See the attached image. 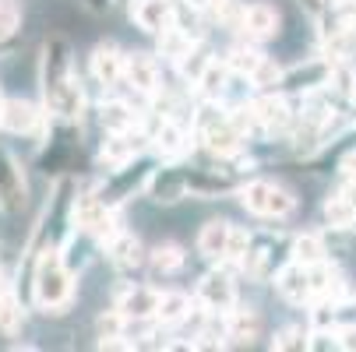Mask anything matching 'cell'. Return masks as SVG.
<instances>
[{
	"instance_id": "6da1fadb",
	"label": "cell",
	"mask_w": 356,
	"mask_h": 352,
	"mask_svg": "<svg viewBox=\"0 0 356 352\" xmlns=\"http://www.w3.org/2000/svg\"><path fill=\"white\" fill-rule=\"evenodd\" d=\"M42 95L46 110L60 120L81 113V88L71 78V46L64 39H49L42 49Z\"/></svg>"
},
{
	"instance_id": "7a4b0ae2",
	"label": "cell",
	"mask_w": 356,
	"mask_h": 352,
	"mask_svg": "<svg viewBox=\"0 0 356 352\" xmlns=\"http://www.w3.org/2000/svg\"><path fill=\"white\" fill-rule=\"evenodd\" d=\"M32 296H35V303L46 310V314H60L67 303H71V296H74V278L71 271L64 268L60 254L57 250H46L39 268H35V278H32Z\"/></svg>"
},
{
	"instance_id": "3957f363",
	"label": "cell",
	"mask_w": 356,
	"mask_h": 352,
	"mask_svg": "<svg viewBox=\"0 0 356 352\" xmlns=\"http://www.w3.org/2000/svg\"><path fill=\"white\" fill-rule=\"evenodd\" d=\"M240 201H243V208L254 212V215H261V219H286L293 208H296V197L272 183V180H254L240 190Z\"/></svg>"
},
{
	"instance_id": "277c9868",
	"label": "cell",
	"mask_w": 356,
	"mask_h": 352,
	"mask_svg": "<svg viewBox=\"0 0 356 352\" xmlns=\"http://www.w3.org/2000/svg\"><path fill=\"white\" fill-rule=\"evenodd\" d=\"M197 299H201V307H205L209 314H229L236 307V285L226 271H209L205 278H201L197 285Z\"/></svg>"
},
{
	"instance_id": "5b68a950",
	"label": "cell",
	"mask_w": 356,
	"mask_h": 352,
	"mask_svg": "<svg viewBox=\"0 0 356 352\" xmlns=\"http://www.w3.org/2000/svg\"><path fill=\"white\" fill-rule=\"evenodd\" d=\"M134 22L148 35H163L166 28L177 25V8L170 0H138L134 4Z\"/></svg>"
},
{
	"instance_id": "8992f818",
	"label": "cell",
	"mask_w": 356,
	"mask_h": 352,
	"mask_svg": "<svg viewBox=\"0 0 356 352\" xmlns=\"http://www.w3.org/2000/svg\"><path fill=\"white\" fill-rule=\"evenodd\" d=\"M22 205H25V176L8 152H0V208L22 212Z\"/></svg>"
},
{
	"instance_id": "52a82bcc",
	"label": "cell",
	"mask_w": 356,
	"mask_h": 352,
	"mask_svg": "<svg viewBox=\"0 0 356 352\" xmlns=\"http://www.w3.org/2000/svg\"><path fill=\"white\" fill-rule=\"evenodd\" d=\"M159 299H163V292H156V289L131 285V289H124L117 296V310L127 314L131 321H148V317L159 314Z\"/></svg>"
},
{
	"instance_id": "ba28073f",
	"label": "cell",
	"mask_w": 356,
	"mask_h": 352,
	"mask_svg": "<svg viewBox=\"0 0 356 352\" xmlns=\"http://www.w3.org/2000/svg\"><path fill=\"white\" fill-rule=\"evenodd\" d=\"M141 134H131V131H113L106 141H103V152H99V162L110 166V169H120L127 166L138 152H141Z\"/></svg>"
},
{
	"instance_id": "9c48e42d",
	"label": "cell",
	"mask_w": 356,
	"mask_h": 352,
	"mask_svg": "<svg viewBox=\"0 0 356 352\" xmlns=\"http://www.w3.org/2000/svg\"><path fill=\"white\" fill-rule=\"evenodd\" d=\"M275 289L282 292V299H289V303H307L311 296V268L300 265V261H289L279 275H275Z\"/></svg>"
},
{
	"instance_id": "30bf717a",
	"label": "cell",
	"mask_w": 356,
	"mask_h": 352,
	"mask_svg": "<svg viewBox=\"0 0 356 352\" xmlns=\"http://www.w3.org/2000/svg\"><path fill=\"white\" fill-rule=\"evenodd\" d=\"M124 67H127V57L120 53L117 46H95V53H92V74H95V81L99 85H106V88H113V85H120L124 81Z\"/></svg>"
},
{
	"instance_id": "8fae6325",
	"label": "cell",
	"mask_w": 356,
	"mask_h": 352,
	"mask_svg": "<svg viewBox=\"0 0 356 352\" xmlns=\"http://www.w3.org/2000/svg\"><path fill=\"white\" fill-rule=\"evenodd\" d=\"M74 222L85 229V233H95V236H113V215H110V205L99 197H85L81 205L74 208Z\"/></svg>"
},
{
	"instance_id": "7c38bea8",
	"label": "cell",
	"mask_w": 356,
	"mask_h": 352,
	"mask_svg": "<svg viewBox=\"0 0 356 352\" xmlns=\"http://www.w3.org/2000/svg\"><path fill=\"white\" fill-rule=\"evenodd\" d=\"M243 35L250 39H268L279 32V11L272 4H265V0H258V4L243 8V22H240Z\"/></svg>"
},
{
	"instance_id": "4fadbf2b",
	"label": "cell",
	"mask_w": 356,
	"mask_h": 352,
	"mask_svg": "<svg viewBox=\"0 0 356 352\" xmlns=\"http://www.w3.org/2000/svg\"><path fill=\"white\" fill-rule=\"evenodd\" d=\"M124 78H127V85L134 92L152 95V92L159 88V64L152 60L148 53H131L127 57V67H124Z\"/></svg>"
},
{
	"instance_id": "5bb4252c",
	"label": "cell",
	"mask_w": 356,
	"mask_h": 352,
	"mask_svg": "<svg viewBox=\"0 0 356 352\" xmlns=\"http://www.w3.org/2000/svg\"><path fill=\"white\" fill-rule=\"evenodd\" d=\"M325 222L335 226V229H349L356 222V180H349L325 205Z\"/></svg>"
},
{
	"instance_id": "9a60e30c",
	"label": "cell",
	"mask_w": 356,
	"mask_h": 352,
	"mask_svg": "<svg viewBox=\"0 0 356 352\" xmlns=\"http://www.w3.org/2000/svg\"><path fill=\"white\" fill-rule=\"evenodd\" d=\"M0 127L11 131V134H32V131L39 127V110H35L32 103H25V99H8Z\"/></svg>"
},
{
	"instance_id": "2e32d148",
	"label": "cell",
	"mask_w": 356,
	"mask_h": 352,
	"mask_svg": "<svg viewBox=\"0 0 356 352\" xmlns=\"http://www.w3.org/2000/svg\"><path fill=\"white\" fill-rule=\"evenodd\" d=\"M250 110H254V117H258V127H265V131H282L289 124V106H286L282 95H261V99H254Z\"/></svg>"
},
{
	"instance_id": "e0dca14e",
	"label": "cell",
	"mask_w": 356,
	"mask_h": 352,
	"mask_svg": "<svg viewBox=\"0 0 356 352\" xmlns=\"http://www.w3.org/2000/svg\"><path fill=\"white\" fill-rule=\"evenodd\" d=\"M106 254H110V261H113L117 268H138V265L145 261L141 243H138V236H131V233H113V236H106Z\"/></svg>"
},
{
	"instance_id": "ac0fdd59",
	"label": "cell",
	"mask_w": 356,
	"mask_h": 352,
	"mask_svg": "<svg viewBox=\"0 0 356 352\" xmlns=\"http://www.w3.org/2000/svg\"><path fill=\"white\" fill-rule=\"evenodd\" d=\"M229 233H233V226H229V222H222V219H212L205 229H201V236H197V250H201L205 258H219V261H226Z\"/></svg>"
},
{
	"instance_id": "d6986e66",
	"label": "cell",
	"mask_w": 356,
	"mask_h": 352,
	"mask_svg": "<svg viewBox=\"0 0 356 352\" xmlns=\"http://www.w3.org/2000/svg\"><path fill=\"white\" fill-rule=\"evenodd\" d=\"M187 176L177 173V169H159L156 176H152V197L163 201V205H173V201H180L187 194Z\"/></svg>"
},
{
	"instance_id": "ffe728a7",
	"label": "cell",
	"mask_w": 356,
	"mask_h": 352,
	"mask_svg": "<svg viewBox=\"0 0 356 352\" xmlns=\"http://www.w3.org/2000/svg\"><path fill=\"white\" fill-rule=\"evenodd\" d=\"M325 81H332V64H325V60H314V64H307V67H293L289 74H282V85H289V88H318V85H325Z\"/></svg>"
},
{
	"instance_id": "44dd1931",
	"label": "cell",
	"mask_w": 356,
	"mask_h": 352,
	"mask_svg": "<svg viewBox=\"0 0 356 352\" xmlns=\"http://www.w3.org/2000/svg\"><path fill=\"white\" fill-rule=\"evenodd\" d=\"M99 120H103L106 134L113 131H134V110L127 103H120V99H113V103H103V110H99Z\"/></svg>"
},
{
	"instance_id": "7402d4cb",
	"label": "cell",
	"mask_w": 356,
	"mask_h": 352,
	"mask_svg": "<svg viewBox=\"0 0 356 352\" xmlns=\"http://www.w3.org/2000/svg\"><path fill=\"white\" fill-rule=\"evenodd\" d=\"M226 78H229V64L212 60V64L205 67V74L197 78L201 95H205V99H222V95H226Z\"/></svg>"
},
{
	"instance_id": "603a6c76",
	"label": "cell",
	"mask_w": 356,
	"mask_h": 352,
	"mask_svg": "<svg viewBox=\"0 0 356 352\" xmlns=\"http://www.w3.org/2000/svg\"><path fill=\"white\" fill-rule=\"evenodd\" d=\"M293 261H300V265H318V261H325V240L318 236V233H303V236H296V243H293Z\"/></svg>"
},
{
	"instance_id": "cb8c5ba5",
	"label": "cell",
	"mask_w": 356,
	"mask_h": 352,
	"mask_svg": "<svg viewBox=\"0 0 356 352\" xmlns=\"http://www.w3.org/2000/svg\"><path fill=\"white\" fill-rule=\"evenodd\" d=\"M156 144L163 148L166 156H180L184 148H187V131H184L177 120L166 117V120L159 124V131H156Z\"/></svg>"
},
{
	"instance_id": "d4e9b609",
	"label": "cell",
	"mask_w": 356,
	"mask_h": 352,
	"mask_svg": "<svg viewBox=\"0 0 356 352\" xmlns=\"http://www.w3.org/2000/svg\"><path fill=\"white\" fill-rule=\"evenodd\" d=\"M148 265H152V271H156V275H173V271L184 268V250L173 246V243H163V246L152 250Z\"/></svg>"
},
{
	"instance_id": "484cf974",
	"label": "cell",
	"mask_w": 356,
	"mask_h": 352,
	"mask_svg": "<svg viewBox=\"0 0 356 352\" xmlns=\"http://www.w3.org/2000/svg\"><path fill=\"white\" fill-rule=\"evenodd\" d=\"M187 314H191V299L184 292H163L159 314H156L163 324H180V321H187Z\"/></svg>"
},
{
	"instance_id": "4316f807",
	"label": "cell",
	"mask_w": 356,
	"mask_h": 352,
	"mask_svg": "<svg viewBox=\"0 0 356 352\" xmlns=\"http://www.w3.org/2000/svg\"><path fill=\"white\" fill-rule=\"evenodd\" d=\"M0 331L4 335H18L22 331V303L11 289L0 292Z\"/></svg>"
},
{
	"instance_id": "83f0119b",
	"label": "cell",
	"mask_w": 356,
	"mask_h": 352,
	"mask_svg": "<svg viewBox=\"0 0 356 352\" xmlns=\"http://www.w3.org/2000/svg\"><path fill=\"white\" fill-rule=\"evenodd\" d=\"M226 335L236 338V342H250L254 335H258V321H254V314H247V310H229L226 314Z\"/></svg>"
},
{
	"instance_id": "f1b7e54d",
	"label": "cell",
	"mask_w": 356,
	"mask_h": 352,
	"mask_svg": "<svg viewBox=\"0 0 356 352\" xmlns=\"http://www.w3.org/2000/svg\"><path fill=\"white\" fill-rule=\"evenodd\" d=\"M254 88H261V92H272L275 85H282V67L272 60V57H265L258 67H254V74L247 78Z\"/></svg>"
},
{
	"instance_id": "f546056e",
	"label": "cell",
	"mask_w": 356,
	"mask_h": 352,
	"mask_svg": "<svg viewBox=\"0 0 356 352\" xmlns=\"http://www.w3.org/2000/svg\"><path fill=\"white\" fill-rule=\"evenodd\" d=\"M261 60H265V57L258 53V49H250V46H236L233 53H229V60H226V64H229V67H233L236 74L250 78V74H254V67H258Z\"/></svg>"
},
{
	"instance_id": "4dcf8cb0",
	"label": "cell",
	"mask_w": 356,
	"mask_h": 352,
	"mask_svg": "<svg viewBox=\"0 0 356 352\" xmlns=\"http://www.w3.org/2000/svg\"><path fill=\"white\" fill-rule=\"evenodd\" d=\"M22 25V8H18V0H0V42L11 39Z\"/></svg>"
},
{
	"instance_id": "1f68e13d",
	"label": "cell",
	"mask_w": 356,
	"mask_h": 352,
	"mask_svg": "<svg viewBox=\"0 0 356 352\" xmlns=\"http://www.w3.org/2000/svg\"><path fill=\"white\" fill-rule=\"evenodd\" d=\"M332 85L342 95H356V71L349 67V60H332Z\"/></svg>"
},
{
	"instance_id": "d6a6232c",
	"label": "cell",
	"mask_w": 356,
	"mask_h": 352,
	"mask_svg": "<svg viewBox=\"0 0 356 352\" xmlns=\"http://www.w3.org/2000/svg\"><path fill=\"white\" fill-rule=\"evenodd\" d=\"M209 64H212V57H209V53H205V49H201V46H194L191 53H187V57L180 60V71H184V74H187V78H191V81L197 85V78L205 74V67H209Z\"/></svg>"
},
{
	"instance_id": "836d02e7",
	"label": "cell",
	"mask_w": 356,
	"mask_h": 352,
	"mask_svg": "<svg viewBox=\"0 0 356 352\" xmlns=\"http://www.w3.org/2000/svg\"><path fill=\"white\" fill-rule=\"evenodd\" d=\"M247 250H250L247 229L233 226V233H229V246H226V261H240V265H243V258H247Z\"/></svg>"
},
{
	"instance_id": "e575fe53",
	"label": "cell",
	"mask_w": 356,
	"mask_h": 352,
	"mask_svg": "<svg viewBox=\"0 0 356 352\" xmlns=\"http://www.w3.org/2000/svg\"><path fill=\"white\" fill-rule=\"evenodd\" d=\"M272 345H275V349H307V335H300V331H282V335H275Z\"/></svg>"
},
{
	"instance_id": "d590c367",
	"label": "cell",
	"mask_w": 356,
	"mask_h": 352,
	"mask_svg": "<svg viewBox=\"0 0 356 352\" xmlns=\"http://www.w3.org/2000/svg\"><path fill=\"white\" fill-rule=\"evenodd\" d=\"M339 349H349V352H356V324H349V328H339Z\"/></svg>"
},
{
	"instance_id": "8d00e7d4",
	"label": "cell",
	"mask_w": 356,
	"mask_h": 352,
	"mask_svg": "<svg viewBox=\"0 0 356 352\" xmlns=\"http://www.w3.org/2000/svg\"><path fill=\"white\" fill-rule=\"evenodd\" d=\"M194 4H201V8H216V4H222V0H194Z\"/></svg>"
},
{
	"instance_id": "74e56055",
	"label": "cell",
	"mask_w": 356,
	"mask_h": 352,
	"mask_svg": "<svg viewBox=\"0 0 356 352\" xmlns=\"http://www.w3.org/2000/svg\"><path fill=\"white\" fill-rule=\"evenodd\" d=\"M8 289V282H4V271H0V292H4Z\"/></svg>"
},
{
	"instance_id": "f35d334b",
	"label": "cell",
	"mask_w": 356,
	"mask_h": 352,
	"mask_svg": "<svg viewBox=\"0 0 356 352\" xmlns=\"http://www.w3.org/2000/svg\"><path fill=\"white\" fill-rule=\"evenodd\" d=\"M0 120H4V95H0Z\"/></svg>"
}]
</instances>
